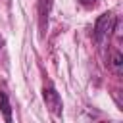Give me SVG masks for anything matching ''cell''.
<instances>
[{
    "mask_svg": "<svg viewBox=\"0 0 123 123\" xmlns=\"http://www.w3.org/2000/svg\"><path fill=\"white\" fill-rule=\"evenodd\" d=\"M42 96H44V102H46V108L50 110V113L52 115H62V110H63V106H62V98H60V94L56 92V88L54 86H44L42 88Z\"/></svg>",
    "mask_w": 123,
    "mask_h": 123,
    "instance_id": "cell-2",
    "label": "cell"
},
{
    "mask_svg": "<svg viewBox=\"0 0 123 123\" xmlns=\"http://www.w3.org/2000/svg\"><path fill=\"white\" fill-rule=\"evenodd\" d=\"M2 48H4V38L0 37V52H2Z\"/></svg>",
    "mask_w": 123,
    "mask_h": 123,
    "instance_id": "cell-7",
    "label": "cell"
},
{
    "mask_svg": "<svg viewBox=\"0 0 123 123\" xmlns=\"http://www.w3.org/2000/svg\"><path fill=\"white\" fill-rule=\"evenodd\" d=\"M115 25H117L115 13H111V12L102 13V15L96 19L94 29H92V38H94V42H96V44H104L106 40H110L111 33L115 31Z\"/></svg>",
    "mask_w": 123,
    "mask_h": 123,
    "instance_id": "cell-1",
    "label": "cell"
},
{
    "mask_svg": "<svg viewBox=\"0 0 123 123\" xmlns=\"http://www.w3.org/2000/svg\"><path fill=\"white\" fill-rule=\"evenodd\" d=\"M50 6H52V0H40L38 2V25H40V33L44 35L46 27H48V13H50Z\"/></svg>",
    "mask_w": 123,
    "mask_h": 123,
    "instance_id": "cell-3",
    "label": "cell"
},
{
    "mask_svg": "<svg viewBox=\"0 0 123 123\" xmlns=\"http://www.w3.org/2000/svg\"><path fill=\"white\" fill-rule=\"evenodd\" d=\"M0 111L4 113V119L10 123L12 121V106H10V100H8V94L6 90L0 86Z\"/></svg>",
    "mask_w": 123,
    "mask_h": 123,
    "instance_id": "cell-4",
    "label": "cell"
},
{
    "mask_svg": "<svg viewBox=\"0 0 123 123\" xmlns=\"http://www.w3.org/2000/svg\"><path fill=\"white\" fill-rule=\"evenodd\" d=\"M79 2H81V4L85 6V8H94L98 0H79Z\"/></svg>",
    "mask_w": 123,
    "mask_h": 123,
    "instance_id": "cell-6",
    "label": "cell"
},
{
    "mask_svg": "<svg viewBox=\"0 0 123 123\" xmlns=\"http://www.w3.org/2000/svg\"><path fill=\"white\" fill-rule=\"evenodd\" d=\"M121 65H123V56L119 50H113L111 52V67L115 73H121Z\"/></svg>",
    "mask_w": 123,
    "mask_h": 123,
    "instance_id": "cell-5",
    "label": "cell"
}]
</instances>
